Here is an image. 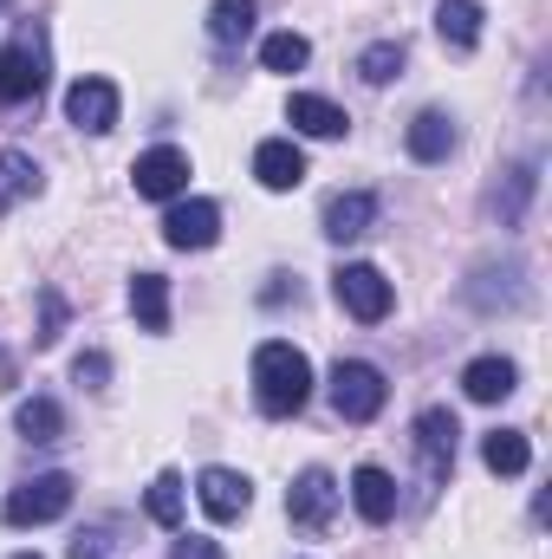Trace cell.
<instances>
[{"instance_id": "277c9868", "label": "cell", "mask_w": 552, "mask_h": 559, "mask_svg": "<svg viewBox=\"0 0 552 559\" xmlns=\"http://www.w3.org/2000/svg\"><path fill=\"white\" fill-rule=\"evenodd\" d=\"M332 293H338V306L358 319V325H377V319H391V280L377 274L371 261H351V267H338L332 274Z\"/></svg>"}, {"instance_id": "9a60e30c", "label": "cell", "mask_w": 552, "mask_h": 559, "mask_svg": "<svg viewBox=\"0 0 552 559\" xmlns=\"http://www.w3.org/2000/svg\"><path fill=\"white\" fill-rule=\"evenodd\" d=\"M286 124L292 131H305V138H345V111L332 105V98H312V92H292V105H286Z\"/></svg>"}, {"instance_id": "f1b7e54d", "label": "cell", "mask_w": 552, "mask_h": 559, "mask_svg": "<svg viewBox=\"0 0 552 559\" xmlns=\"http://www.w3.org/2000/svg\"><path fill=\"white\" fill-rule=\"evenodd\" d=\"M39 306H46V319H39V332H33V338H39V345H52V338H59V325H65V306H59V293H39Z\"/></svg>"}, {"instance_id": "d6a6232c", "label": "cell", "mask_w": 552, "mask_h": 559, "mask_svg": "<svg viewBox=\"0 0 552 559\" xmlns=\"http://www.w3.org/2000/svg\"><path fill=\"white\" fill-rule=\"evenodd\" d=\"M13 559H39V554H13Z\"/></svg>"}, {"instance_id": "1f68e13d", "label": "cell", "mask_w": 552, "mask_h": 559, "mask_svg": "<svg viewBox=\"0 0 552 559\" xmlns=\"http://www.w3.org/2000/svg\"><path fill=\"white\" fill-rule=\"evenodd\" d=\"M7 384H13V358L0 352V391H7Z\"/></svg>"}, {"instance_id": "9c48e42d", "label": "cell", "mask_w": 552, "mask_h": 559, "mask_svg": "<svg viewBox=\"0 0 552 559\" xmlns=\"http://www.w3.org/2000/svg\"><path fill=\"white\" fill-rule=\"evenodd\" d=\"M118 111H124V98H118L111 79H79V85L65 92V118H72L79 131H92V138H105V131L118 124Z\"/></svg>"}, {"instance_id": "44dd1931", "label": "cell", "mask_w": 552, "mask_h": 559, "mask_svg": "<svg viewBox=\"0 0 552 559\" xmlns=\"http://www.w3.org/2000/svg\"><path fill=\"white\" fill-rule=\"evenodd\" d=\"M254 20H261L254 0H215V7H208V39H215V46H241V39L254 33Z\"/></svg>"}, {"instance_id": "4dcf8cb0", "label": "cell", "mask_w": 552, "mask_h": 559, "mask_svg": "<svg viewBox=\"0 0 552 559\" xmlns=\"http://www.w3.org/2000/svg\"><path fill=\"white\" fill-rule=\"evenodd\" d=\"M72 559H111L105 554V534H79V540H72Z\"/></svg>"}, {"instance_id": "7c38bea8", "label": "cell", "mask_w": 552, "mask_h": 559, "mask_svg": "<svg viewBox=\"0 0 552 559\" xmlns=\"http://www.w3.org/2000/svg\"><path fill=\"white\" fill-rule=\"evenodd\" d=\"M254 176H261V189H274V195L299 189V182H305V150L292 138H267L254 150Z\"/></svg>"}, {"instance_id": "30bf717a", "label": "cell", "mask_w": 552, "mask_h": 559, "mask_svg": "<svg viewBox=\"0 0 552 559\" xmlns=\"http://www.w3.org/2000/svg\"><path fill=\"white\" fill-rule=\"evenodd\" d=\"M195 501H202L208 521H241L254 508V481L235 475V468H202L195 475Z\"/></svg>"}, {"instance_id": "d4e9b609", "label": "cell", "mask_w": 552, "mask_h": 559, "mask_svg": "<svg viewBox=\"0 0 552 559\" xmlns=\"http://www.w3.org/2000/svg\"><path fill=\"white\" fill-rule=\"evenodd\" d=\"M397 72H404V46H397V39H377V46L358 52V79H364V85H391Z\"/></svg>"}, {"instance_id": "8992f818", "label": "cell", "mask_w": 552, "mask_h": 559, "mask_svg": "<svg viewBox=\"0 0 552 559\" xmlns=\"http://www.w3.org/2000/svg\"><path fill=\"white\" fill-rule=\"evenodd\" d=\"M163 241L182 248V254H189V248H215V241H221V209L202 202V195H189V202L176 195L169 215H163Z\"/></svg>"}, {"instance_id": "cb8c5ba5", "label": "cell", "mask_w": 552, "mask_h": 559, "mask_svg": "<svg viewBox=\"0 0 552 559\" xmlns=\"http://www.w3.org/2000/svg\"><path fill=\"white\" fill-rule=\"evenodd\" d=\"M143 514L156 521V527H182V475H156L149 481V495H143Z\"/></svg>"}, {"instance_id": "2e32d148", "label": "cell", "mask_w": 552, "mask_h": 559, "mask_svg": "<svg viewBox=\"0 0 552 559\" xmlns=\"http://www.w3.org/2000/svg\"><path fill=\"white\" fill-rule=\"evenodd\" d=\"M514 384H520L514 358H475V365L461 371V391H468L475 404H501V397H514Z\"/></svg>"}, {"instance_id": "836d02e7", "label": "cell", "mask_w": 552, "mask_h": 559, "mask_svg": "<svg viewBox=\"0 0 552 559\" xmlns=\"http://www.w3.org/2000/svg\"><path fill=\"white\" fill-rule=\"evenodd\" d=\"M0 7H7V0H0Z\"/></svg>"}, {"instance_id": "3957f363", "label": "cell", "mask_w": 552, "mask_h": 559, "mask_svg": "<svg viewBox=\"0 0 552 559\" xmlns=\"http://www.w3.org/2000/svg\"><path fill=\"white\" fill-rule=\"evenodd\" d=\"M72 508V475H33V481H20L7 501H0V521L7 527H46V521H59Z\"/></svg>"}, {"instance_id": "7402d4cb", "label": "cell", "mask_w": 552, "mask_h": 559, "mask_svg": "<svg viewBox=\"0 0 552 559\" xmlns=\"http://www.w3.org/2000/svg\"><path fill=\"white\" fill-rule=\"evenodd\" d=\"M20 195H39V163H33L26 150H0V215H7Z\"/></svg>"}, {"instance_id": "83f0119b", "label": "cell", "mask_w": 552, "mask_h": 559, "mask_svg": "<svg viewBox=\"0 0 552 559\" xmlns=\"http://www.w3.org/2000/svg\"><path fill=\"white\" fill-rule=\"evenodd\" d=\"M72 378H79L85 391H105V384H111V358H105V352H85V358L72 365Z\"/></svg>"}, {"instance_id": "4316f807", "label": "cell", "mask_w": 552, "mask_h": 559, "mask_svg": "<svg viewBox=\"0 0 552 559\" xmlns=\"http://www.w3.org/2000/svg\"><path fill=\"white\" fill-rule=\"evenodd\" d=\"M527 195H533V163H520V169L507 176V202H501V222H507V228L520 222V209H527Z\"/></svg>"}, {"instance_id": "5b68a950", "label": "cell", "mask_w": 552, "mask_h": 559, "mask_svg": "<svg viewBox=\"0 0 552 559\" xmlns=\"http://www.w3.org/2000/svg\"><path fill=\"white\" fill-rule=\"evenodd\" d=\"M131 182H137L143 202H176L189 189V156L176 143H156V150H143L137 163H131Z\"/></svg>"}, {"instance_id": "ac0fdd59", "label": "cell", "mask_w": 552, "mask_h": 559, "mask_svg": "<svg viewBox=\"0 0 552 559\" xmlns=\"http://www.w3.org/2000/svg\"><path fill=\"white\" fill-rule=\"evenodd\" d=\"M404 143H410L416 163H448V150H455V118H448V111H422Z\"/></svg>"}, {"instance_id": "6da1fadb", "label": "cell", "mask_w": 552, "mask_h": 559, "mask_svg": "<svg viewBox=\"0 0 552 559\" xmlns=\"http://www.w3.org/2000/svg\"><path fill=\"white\" fill-rule=\"evenodd\" d=\"M305 397H312V358L286 338H267L254 352V404L267 417H292V411H305Z\"/></svg>"}, {"instance_id": "7a4b0ae2", "label": "cell", "mask_w": 552, "mask_h": 559, "mask_svg": "<svg viewBox=\"0 0 552 559\" xmlns=\"http://www.w3.org/2000/svg\"><path fill=\"white\" fill-rule=\"evenodd\" d=\"M384 397H391V384H384V371L377 365H364V358H338V371H332V411L345 423H371L384 411Z\"/></svg>"}, {"instance_id": "484cf974", "label": "cell", "mask_w": 552, "mask_h": 559, "mask_svg": "<svg viewBox=\"0 0 552 559\" xmlns=\"http://www.w3.org/2000/svg\"><path fill=\"white\" fill-rule=\"evenodd\" d=\"M305 59H312L305 33H267V39H261V66H267V72H299Z\"/></svg>"}, {"instance_id": "e0dca14e", "label": "cell", "mask_w": 552, "mask_h": 559, "mask_svg": "<svg viewBox=\"0 0 552 559\" xmlns=\"http://www.w3.org/2000/svg\"><path fill=\"white\" fill-rule=\"evenodd\" d=\"M435 33H442V46L475 52L481 46V0H442L435 7Z\"/></svg>"}, {"instance_id": "5bb4252c", "label": "cell", "mask_w": 552, "mask_h": 559, "mask_svg": "<svg viewBox=\"0 0 552 559\" xmlns=\"http://www.w3.org/2000/svg\"><path fill=\"white\" fill-rule=\"evenodd\" d=\"M371 222H377V195H364V189L325 202V235L332 241H358V235H371Z\"/></svg>"}, {"instance_id": "52a82bcc", "label": "cell", "mask_w": 552, "mask_h": 559, "mask_svg": "<svg viewBox=\"0 0 552 559\" xmlns=\"http://www.w3.org/2000/svg\"><path fill=\"white\" fill-rule=\"evenodd\" d=\"M332 514H338V481H332L325 468H305V475L286 488V521L305 527V534H319V527H332Z\"/></svg>"}, {"instance_id": "ffe728a7", "label": "cell", "mask_w": 552, "mask_h": 559, "mask_svg": "<svg viewBox=\"0 0 552 559\" xmlns=\"http://www.w3.org/2000/svg\"><path fill=\"white\" fill-rule=\"evenodd\" d=\"M131 312L143 332H169V280L163 274H137L131 280Z\"/></svg>"}, {"instance_id": "8fae6325", "label": "cell", "mask_w": 552, "mask_h": 559, "mask_svg": "<svg viewBox=\"0 0 552 559\" xmlns=\"http://www.w3.org/2000/svg\"><path fill=\"white\" fill-rule=\"evenodd\" d=\"M39 85H46V59L26 39L7 46L0 52V105H26V98H39Z\"/></svg>"}, {"instance_id": "603a6c76", "label": "cell", "mask_w": 552, "mask_h": 559, "mask_svg": "<svg viewBox=\"0 0 552 559\" xmlns=\"http://www.w3.org/2000/svg\"><path fill=\"white\" fill-rule=\"evenodd\" d=\"M13 429H20L26 442H59V436H65V411H59L52 397H26V404L13 411Z\"/></svg>"}, {"instance_id": "d6986e66", "label": "cell", "mask_w": 552, "mask_h": 559, "mask_svg": "<svg viewBox=\"0 0 552 559\" xmlns=\"http://www.w3.org/2000/svg\"><path fill=\"white\" fill-rule=\"evenodd\" d=\"M481 462H488L494 475H527L533 442H527L520 429H488V436H481Z\"/></svg>"}, {"instance_id": "4fadbf2b", "label": "cell", "mask_w": 552, "mask_h": 559, "mask_svg": "<svg viewBox=\"0 0 552 559\" xmlns=\"http://www.w3.org/2000/svg\"><path fill=\"white\" fill-rule=\"evenodd\" d=\"M351 508L371 521V527H384V521H397V481H391V468H377V462H364L358 475H351Z\"/></svg>"}, {"instance_id": "ba28073f", "label": "cell", "mask_w": 552, "mask_h": 559, "mask_svg": "<svg viewBox=\"0 0 552 559\" xmlns=\"http://www.w3.org/2000/svg\"><path fill=\"white\" fill-rule=\"evenodd\" d=\"M455 417L442 411V404H429L422 417H416V455H422V481L429 488H442L448 481V468H455Z\"/></svg>"}, {"instance_id": "f546056e", "label": "cell", "mask_w": 552, "mask_h": 559, "mask_svg": "<svg viewBox=\"0 0 552 559\" xmlns=\"http://www.w3.org/2000/svg\"><path fill=\"white\" fill-rule=\"evenodd\" d=\"M169 559H228L221 554V540H202V534H189V540H176V554Z\"/></svg>"}]
</instances>
